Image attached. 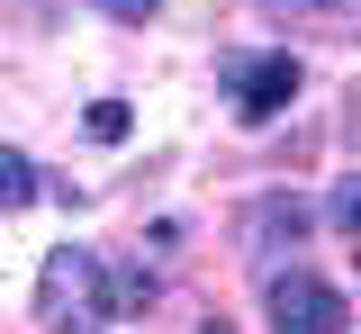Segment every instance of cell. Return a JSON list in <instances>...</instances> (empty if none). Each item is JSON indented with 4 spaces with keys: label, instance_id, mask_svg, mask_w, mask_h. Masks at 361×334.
Instances as JSON below:
<instances>
[{
    "label": "cell",
    "instance_id": "obj_1",
    "mask_svg": "<svg viewBox=\"0 0 361 334\" xmlns=\"http://www.w3.org/2000/svg\"><path fill=\"white\" fill-rule=\"evenodd\" d=\"M37 326H99V262L82 244H54L37 271Z\"/></svg>",
    "mask_w": 361,
    "mask_h": 334
},
{
    "label": "cell",
    "instance_id": "obj_3",
    "mask_svg": "<svg viewBox=\"0 0 361 334\" xmlns=\"http://www.w3.org/2000/svg\"><path fill=\"white\" fill-rule=\"evenodd\" d=\"M298 99V54H253V63H235V109L262 127Z\"/></svg>",
    "mask_w": 361,
    "mask_h": 334
},
{
    "label": "cell",
    "instance_id": "obj_4",
    "mask_svg": "<svg viewBox=\"0 0 361 334\" xmlns=\"http://www.w3.org/2000/svg\"><path fill=\"white\" fill-rule=\"evenodd\" d=\"M307 226H316V208H307V199H289V190L253 199V217H244V235H253V244H298Z\"/></svg>",
    "mask_w": 361,
    "mask_h": 334
},
{
    "label": "cell",
    "instance_id": "obj_7",
    "mask_svg": "<svg viewBox=\"0 0 361 334\" xmlns=\"http://www.w3.org/2000/svg\"><path fill=\"white\" fill-rule=\"evenodd\" d=\"M99 9H109V18H127V27H145V18H154L163 0H99Z\"/></svg>",
    "mask_w": 361,
    "mask_h": 334
},
{
    "label": "cell",
    "instance_id": "obj_5",
    "mask_svg": "<svg viewBox=\"0 0 361 334\" xmlns=\"http://www.w3.org/2000/svg\"><path fill=\"white\" fill-rule=\"evenodd\" d=\"M37 190H45V181H37V163L0 144V208H27V199H37Z\"/></svg>",
    "mask_w": 361,
    "mask_h": 334
},
{
    "label": "cell",
    "instance_id": "obj_6",
    "mask_svg": "<svg viewBox=\"0 0 361 334\" xmlns=\"http://www.w3.org/2000/svg\"><path fill=\"white\" fill-rule=\"evenodd\" d=\"M334 226H343V235H361V172L334 190Z\"/></svg>",
    "mask_w": 361,
    "mask_h": 334
},
{
    "label": "cell",
    "instance_id": "obj_2",
    "mask_svg": "<svg viewBox=\"0 0 361 334\" xmlns=\"http://www.w3.org/2000/svg\"><path fill=\"white\" fill-rule=\"evenodd\" d=\"M262 307H271V326H280V334H334V326H353L343 289L316 280V271H280V280L262 289Z\"/></svg>",
    "mask_w": 361,
    "mask_h": 334
}]
</instances>
